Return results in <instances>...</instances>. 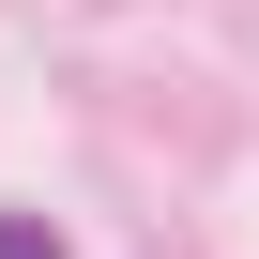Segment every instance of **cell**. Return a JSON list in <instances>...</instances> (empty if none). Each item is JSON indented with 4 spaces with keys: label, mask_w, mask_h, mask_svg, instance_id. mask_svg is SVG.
<instances>
[{
    "label": "cell",
    "mask_w": 259,
    "mask_h": 259,
    "mask_svg": "<svg viewBox=\"0 0 259 259\" xmlns=\"http://www.w3.org/2000/svg\"><path fill=\"white\" fill-rule=\"evenodd\" d=\"M0 259H61V229L46 213H0Z\"/></svg>",
    "instance_id": "6da1fadb"
}]
</instances>
